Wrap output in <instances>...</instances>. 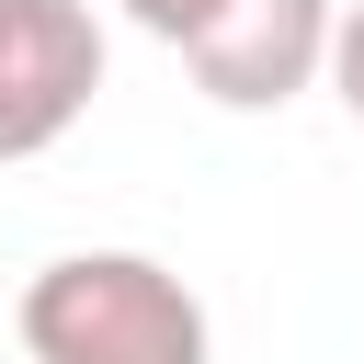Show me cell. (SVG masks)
<instances>
[{
    "instance_id": "1",
    "label": "cell",
    "mask_w": 364,
    "mask_h": 364,
    "mask_svg": "<svg viewBox=\"0 0 364 364\" xmlns=\"http://www.w3.org/2000/svg\"><path fill=\"white\" fill-rule=\"evenodd\" d=\"M23 353L34 364H205L216 330H205V296L148 262V250H68L23 284L11 307Z\"/></svg>"
},
{
    "instance_id": "2",
    "label": "cell",
    "mask_w": 364,
    "mask_h": 364,
    "mask_svg": "<svg viewBox=\"0 0 364 364\" xmlns=\"http://www.w3.org/2000/svg\"><path fill=\"white\" fill-rule=\"evenodd\" d=\"M102 91V11L91 0H0V171L46 159Z\"/></svg>"
},
{
    "instance_id": "3",
    "label": "cell",
    "mask_w": 364,
    "mask_h": 364,
    "mask_svg": "<svg viewBox=\"0 0 364 364\" xmlns=\"http://www.w3.org/2000/svg\"><path fill=\"white\" fill-rule=\"evenodd\" d=\"M330 11L341 0H216V23L182 34V68L228 114H284L330 68Z\"/></svg>"
},
{
    "instance_id": "4",
    "label": "cell",
    "mask_w": 364,
    "mask_h": 364,
    "mask_svg": "<svg viewBox=\"0 0 364 364\" xmlns=\"http://www.w3.org/2000/svg\"><path fill=\"white\" fill-rule=\"evenodd\" d=\"M318 80H330V91H341V114L364 125V0H341V11H330V68H318Z\"/></svg>"
},
{
    "instance_id": "5",
    "label": "cell",
    "mask_w": 364,
    "mask_h": 364,
    "mask_svg": "<svg viewBox=\"0 0 364 364\" xmlns=\"http://www.w3.org/2000/svg\"><path fill=\"white\" fill-rule=\"evenodd\" d=\"M125 23H136V34H159V46H182V34H205V23H216V0H125Z\"/></svg>"
}]
</instances>
